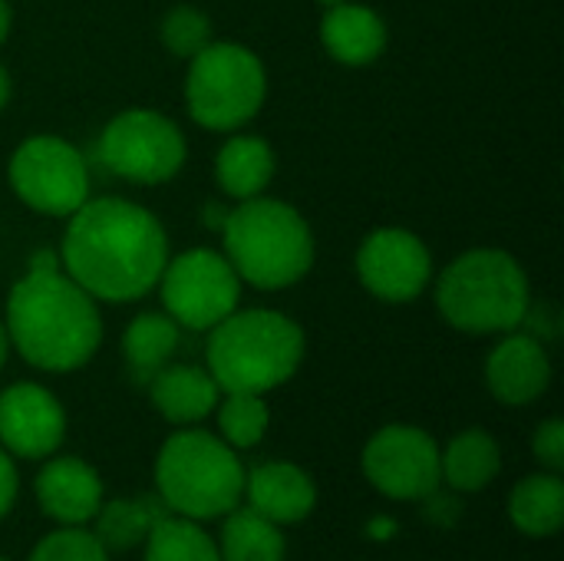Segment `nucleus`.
Wrapping results in <instances>:
<instances>
[{
    "mask_svg": "<svg viewBox=\"0 0 564 561\" xmlns=\"http://www.w3.org/2000/svg\"><path fill=\"white\" fill-rule=\"evenodd\" d=\"M169 261L162 222L129 198H86L66 222L63 271L96 301L129 304L149 294Z\"/></svg>",
    "mask_w": 564,
    "mask_h": 561,
    "instance_id": "f257e3e1",
    "label": "nucleus"
},
{
    "mask_svg": "<svg viewBox=\"0 0 564 561\" xmlns=\"http://www.w3.org/2000/svg\"><path fill=\"white\" fill-rule=\"evenodd\" d=\"M10 347L36 370L69 374L93 360L102 341V317L59 265L56 251H36L7 298Z\"/></svg>",
    "mask_w": 564,
    "mask_h": 561,
    "instance_id": "f03ea898",
    "label": "nucleus"
},
{
    "mask_svg": "<svg viewBox=\"0 0 564 561\" xmlns=\"http://www.w3.org/2000/svg\"><path fill=\"white\" fill-rule=\"evenodd\" d=\"M208 374L225 393H268L304 360V331L281 311H231L208 331Z\"/></svg>",
    "mask_w": 564,
    "mask_h": 561,
    "instance_id": "7ed1b4c3",
    "label": "nucleus"
},
{
    "mask_svg": "<svg viewBox=\"0 0 564 561\" xmlns=\"http://www.w3.org/2000/svg\"><path fill=\"white\" fill-rule=\"evenodd\" d=\"M225 258L241 284L281 291L297 284L314 265V231L307 218L281 198H245L225 215Z\"/></svg>",
    "mask_w": 564,
    "mask_h": 561,
    "instance_id": "20e7f679",
    "label": "nucleus"
},
{
    "mask_svg": "<svg viewBox=\"0 0 564 561\" xmlns=\"http://www.w3.org/2000/svg\"><path fill=\"white\" fill-rule=\"evenodd\" d=\"M436 304L446 324L466 334H509L532 304L525 268L499 248H473L443 268Z\"/></svg>",
    "mask_w": 564,
    "mask_h": 561,
    "instance_id": "39448f33",
    "label": "nucleus"
},
{
    "mask_svg": "<svg viewBox=\"0 0 564 561\" xmlns=\"http://www.w3.org/2000/svg\"><path fill=\"white\" fill-rule=\"evenodd\" d=\"M159 496L185 519L228 516L245 496V466L235 450L205 433L182 430L165 440L155 463Z\"/></svg>",
    "mask_w": 564,
    "mask_h": 561,
    "instance_id": "423d86ee",
    "label": "nucleus"
},
{
    "mask_svg": "<svg viewBox=\"0 0 564 561\" xmlns=\"http://www.w3.org/2000/svg\"><path fill=\"white\" fill-rule=\"evenodd\" d=\"M264 96V63L241 43H208L188 60L185 106L202 129L238 132L261 112Z\"/></svg>",
    "mask_w": 564,
    "mask_h": 561,
    "instance_id": "0eeeda50",
    "label": "nucleus"
},
{
    "mask_svg": "<svg viewBox=\"0 0 564 561\" xmlns=\"http://www.w3.org/2000/svg\"><path fill=\"white\" fill-rule=\"evenodd\" d=\"M188 145L182 129L159 109H126L99 136L102 165L135 185H162L185 165Z\"/></svg>",
    "mask_w": 564,
    "mask_h": 561,
    "instance_id": "6e6552de",
    "label": "nucleus"
},
{
    "mask_svg": "<svg viewBox=\"0 0 564 561\" xmlns=\"http://www.w3.org/2000/svg\"><path fill=\"white\" fill-rule=\"evenodd\" d=\"M17 198L50 218H69L89 198V165L83 152L59 136H30L7 165Z\"/></svg>",
    "mask_w": 564,
    "mask_h": 561,
    "instance_id": "1a4fd4ad",
    "label": "nucleus"
},
{
    "mask_svg": "<svg viewBox=\"0 0 564 561\" xmlns=\"http://www.w3.org/2000/svg\"><path fill=\"white\" fill-rule=\"evenodd\" d=\"M165 314L188 331H212L231 311H238L241 278L221 251L192 248L169 258L159 278Z\"/></svg>",
    "mask_w": 564,
    "mask_h": 561,
    "instance_id": "9d476101",
    "label": "nucleus"
},
{
    "mask_svg": "<svg viewBox=\"0 0 564 561\" xmlns=\"http://www.w3.org/2000/svg\"><path fill=\"white\" fill-rule=\"evenodd\" d=\"M357 278L373 298L410 304L433 281V255L406 228H377L357 248Z\"/></svg>",
    "mask_w": 564,
    "mask_h": 561,
    "instance_id": "9b49d317",
    "label": "nucleus"
},
{
    "mask_svg": "<svg viewBox=\"0 0 564 561\" xmlns=\"http://www.w3.org/2000/svg\"><path fill=\"white\" fill-rule=\"evenodd\" d=\"M367 479L390 499H430L443 479L440 450L416 427H387L364 450Z\"/></svg>",
    "mask_w": 564,
    "mask_h": 561,
    "instance_id": "f8f14e48",
    "label": "nucleus"
},
{
    "mask_svg": "<svg viewBox=\"0 0 564 561\" xmlns=\"http://www.w3.org/2000/svg\"><path fill=\"white\" fill-rule=\"evenodd\" d=\"M63 433H66V413L46 387L13 384L0 393L3 450L23 460H40L63 443Z\"/></svg>",
    "mask_w": 564,
    "mask_h": 561,
    "instance_id": "ddd939ff",
    "label": "nucleus"
},
{
    "mask_svg": "<svg viewBox=\"0 0 564 561\" xmlns=\"http://www.w3.org/2000/svg\"><path fill=\"white\" fill-rule=\"evenodd\" d=\"M486 380L496 400L509 407H525L539 400L552 380V360L545 354V344L535 334L509 331L486 360Z\"/></svg>",
    "mask_w": 564,
    "mask_h": 561,
    "instance_id": "4468645a",
    "label": "nucleus"
},
{
    "mask_svg": "<svg viewBox=\"0 0 564 561\" xmlns=\"http://www.w3.org/2000/svg\"><path fill=\"white\" fill-rule=\"evenodd\" d=\"M36 499L50 519H56L63 526H83L102 506V483L89 463L63 456L40 470Z\"/></svg>",
    "mask_w": 564,
    "mask_h": 561,
    "instance_id": "2eb2a0df",
    "label": "nucleus"
},
{
    "mask_svg": "<svg viewBox=\"0 0 564 561\" xmlns=\"http://www.w3.org/2000/svg\"><path fill=\"white\" fill-rule=\"evenodd\" d=\"M245 493H248V509L258 516L271 519L274 526H291L307 519L314 509V483L307 473H301L294 463H261L245 476Z\"/></svg>",
    "mask_w": 564,
    "mask_h": 561,
    "instance_id": "dca6fc26",
    "label": "nucleus"
},
{
    "mask_svg": "<svg viewBox=\"0 0 564 561\" xmlns=\"http://www.w3.org/2000/svg\"><path fill=\"white\" fill-rule=\"evenodd\" d=\"M321 43L344 66H367L387 50V23L364 3H330L321 20Z\"/></svg>",
    "mask_w": 564,
    "mask_h": 561,
    "instance_id": "f3484780",
    "label": "nucleus"
},
{
    "mask_svg": "<svg viewBox=\"0 0 564 561\" xmlns=\"http://www.w3.org/2000/svg\"><path fill=\"white\" fill-rule=\"evenodd\" d=\"M149 393L155 410L169 420V423H198L205 420L221 397V387L215 384V377L202 367H188V364H165L152 380H149Z\"/></svg>",
    "mask_w": 564,
    "mask_h": 561,
    "instance_id": "a211bd4d",
    "label": "nucleus"
},
{
    "mask_svg": "<svg viewBox=\"0 0 564 561\" xmlns=\"http://www.w3.org/2000/svg\"><path fill=\"white\" fill-rule=\"evenodd\" d=\"M278 172V155L261 136H231L215 155V179L225 195L245 202L264 195Z\"/></svg>",
    "mask_w": 564,
    "mask_h": 561,
    "instance_id": "6ab92c4d",
    "label": "nucleus"
},
{
    "mask_svg": "<svg viewBox=\"0 0 564 561\" xmlns=\"http://www.w3.org/2000/svg\"><path fill=\"white\" fill-rule=\"evenodd\" d=\"M178 324L169 317V314H159V311H149V314H139L126 334H122V354H126V364L132 370V377L142 384H149L178 350Z\"/></svg>",
    "mask_w": 564,
    "mask_h": 561,
    "instance_id": "aec40b11",
    "label": "nucleus"
},
{
    "mask_svg": "<svg viewBox=\"0 0 564 561\" xmlns=\"http://www.w3.org/2000/svg\"><path fill=\"white\" fill-rule=\"evenodd\" d=\"M502 466V453H499V443L482 433V430H466L459 433L446 453H440V470L446 476V483L459 493H476L482 489L486 483L496 479Z\"/></svg>",
    "mask_w": 564,
    "mask_h": 561,
    "instance_id": "412c9836",
    "label": "nucleus"
},
{
    "mask_svg": "<svg viewBox=\"0 0 564 561\" xmlns=\"http://www.w3.org/2000/svg\"><path fill=\"white\" fill-rule=\"evenodd\" d=\"M512 522L529 536H552L564 522V483L558 476H529L512 493Z\"/></svg>",
    "mask_w": 564,
    "mask_h": 561,
    "instance_id": "4be33fe9",
    "label": "nucleus"
},
{
    "mask_svg": "<svg viewBox=\"0 0 564 561\" xmlns=\"http://www.w3.org/2000/svg\"><path fill=\"white\" fill-rule=\"evenodd\" d=\"M218 555L225 561H284V539L278 526L254 509H231Z\"/></svg>",
    "mask_w": 564,
    "mask_h": 561,
    "instance_id": "5701e85b",
    "label": "nucleus"
},
{
    "mask_svg": "<svg viewBox=\"0 0 564 561\" xmlns=\"http://www.w3.org/2000/svg\"><path fill=\"white\" fill-rule=\"evenodd\" d=\"M159 516L162 513L155 509L152 499H119V503L99 506V513L93 516L96 539L106 552H129L139 542H145Z\"/></svg>",
    "mask_w": 564,
    "mask_h": 561,
    "instance_id": "b1692460",
    "label": "nucleus"
},
{
    "mask_svg": "<svg viewBox=\"0 0 564 561\" xmlns=\"http://www.w3.org/2000/svg\"><path fill=\"white\" fill-rule=\"evenodd\" d=\"M145 561H221V555L192 519L159 516L145 536Z\"/></svg>",
    "mask_w": 564,
    "mask_h": 561,
    "instance_id": "393cba45",
    "label": "nucleus"
},
{
    "mask_svg": "<svg viewBox=\"0 0 564 561\" xmlns=\"http://www.w3.org/2000/svg\"><path fill=\"white\" fill-rule=\"evenodd\" d=\"M218 410V430L231 450L258 446L268 433V403L261 393H225Z\"/></svg>",
    "mask_w": 564,
    "mask_h": 561,
    "instance_id": "a878e982",
    "label": "nucleus"
},
{
    "mask_svg": "<svg viewBox=\"0 0 564 561\" xmlns=\"http://www.w3.org/2000/svg\"><path fill=\"white\" fill-rule=\"evenodd\" d=\"M162 43L165 50H172L182 60H192L195 53H202L212 43V23L202 10L195 7H175L165 20H162Z\"/></svg>",
    "mask_w": 564,
    "mask_h": 561,
    "instance_id": "bb28decb",
    "label": "nucleus"
},
{
    "mask_svg": "<svg viewBox=\"0 0 564 561\" xmlns=\"http://www.w3.org/2000/svg\"><path fill=\"white\" fill-rule=\"evenodd\" d=\"M30 561H109V552L99 546L96 536L69 526V529H59V532L46 536L33 549Z\"/></svg>",
    "mask_w": 564,
    "mask_h": 561,
    "instance_id": "cd10ccee",
    "label": "nucleus"
},
{
    "mask_svg": "<svg viewBox=\"0 0 564 561\" xmlns=\"http://www.w3.org/2000/svg\"><path fill=\"white\" fill-rule=\"evenodd\" d=\"M532 450L535 456L552 470V473H562L564 470V423L562 420H549L539 427L535 440H532Z\"/></svg>",
    "mask_w": 564,
    "mask_h": 561,
    "instance_id": "c85d7f7f",
    "label": "nucleus"
},
{
    "mask_svg": "<svg viewBox=\"0 0 564 561\" xmlns=\"http://www.w3.org/2000/svg\"><path fill=\"white\" fill-rule=\"evenodd\" d=\"M13 499H17V470H13L7 450H0V519L7 516Z\"/></svg>",
    "mask_w": 564,
    "mask_h": 561,
    "instance_id": "c756f323",
    "label": "nucleus"
},
{
    "mask_svg": "<svg viewBox=\"0 0 564 561\" xmlns=\"http://www.w3.org/2000/svg\"><path fill=\"white\" fill-rule=\"evenodd\" d=\"M10 26H13V10H10L7 0H0V46H3V40L10 36Z\"/></svg>",
    "mask_w": 564,
    "mask_h": 561,
    "instance_id": "7c9ffc66",
    "label": "nucleus"
},
{
    "mask_svg": "<svg viewBox=\"0 0 564 561\" xmlns=\"http://www.w3.org/2000/svg\"><path fill=\"white\" fill-rule=\"evenodd\" d=\"M10 93H13V86H10V73L0 66V109L10 103Z\"/></svg>",
    "mask_w": 564,
    "mask_h": 561,
    "instance_id": "2f4dec72",
    "label": "nucleus"
},
{
    "mask_svg": "<svg viewBox=\"0 0 564 561\" xmlns=\"http://www.w3.org/2000/svg\"><path fill=\"white\" fill-rule=\"evenodd\" d=\"M7 357H10V334H7V324L0 321V370L7 364Z\"/></svg>",
    "mask_w": 564,
    "mask_h": 561,
    "instance_id": "473e14b6",
    "label": "nucleus"
},
{
    "mask_svg": "<svg viewBox=\"0 0 564 561\" xmlns=\"http://www.w3.org/2000/svg\"><path fill=\"white\" fill-rule=\"evenodd\" d=\"M317 3H324V7H330V3H340V0H317Z\"/></svg>",
    "mask_w": 564,
    "mask_h": 561,
    "instance_id": "72a5a7b5",
    "label": "nucleus"
},
{
    "mask_svg": "<svg viewBox=\"0 0 564 561\" xmlns=\"http://www.w3.org/2000/svg\"><path fill=\"white\" fill-rule=\"evenodd\" d=\"M0 561H3V559H0Z\"/></svg>",
    "mask_w": 564,
    "mask_h": 561,
    "instance_id": "f704fd0d",
    "label": "nucleus"
}]
</instances>
